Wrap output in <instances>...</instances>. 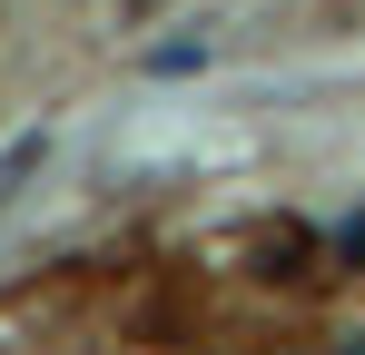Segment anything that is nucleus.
<instances>
[{
  "instance_id": "f257e3e1",
  "label": "nucleus",
  "mask_w": 365,
  "mask_h": 355,
  "mask_svg": "<svg viewBox=\"0 0 365 355\" xmlns=\"http://www.w3.org/2000/svg\"><path fill=\"white\" fill-rule=\"evenodd\" d=\"M207 69V40H158L148 50V79H197Z\"/></svg>"
},
{
  "instance_id": "f03ea898",
  "label": "nucleus",
  "mask_w": 365,
  "mask_h": 355,
  "mask_svg": "<svg viewBox=\"0 0 365 355\" xmlns=\"http://www.w3.org/2000/svg\"><path fill=\"white\" fill-rule=\"evenodd\" d=\"M336 247H346V267H365V217H346V227H336Z\"/></svg>"
}]
</instances>
